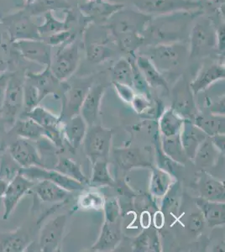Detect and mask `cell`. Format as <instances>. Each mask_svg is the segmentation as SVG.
Wrapping results in <instances>:
<instances>
[{
	"label": "cell",
	"mask_w": 225,
	"mask_h": 252,
	"mask_svg": "<svg viewBox=\"0 0 225 252\" xmlns=\"http://www.w3.org/2000/svg\"><path fill=\"white\" fill-rule=\"evenodd\" d=\"M76 38V34H73L70 30H65L63 32H58L56 34L49 35L46 37L42 38L41 40H44L46 43L48 44L49 46H59L65 45L71 40Z\"/></svg>",
	"instance_id": "51"
},
{
	"label": "cell",
	"mask_w": 225,
	"mask_h": 252,
	"mask_svg": "<svg viewBox=\"0 0 225 252\" xmlns=\"http://www.w3.org/2000/svg\"><path fill=\"white\" fill-rule=\"evenodd\" d=\"M88 126L80 115H75L63 122V133L73 152L83 144Z\"/></svg>",
	"instance_id": "26"
},
{
	"label": "cell",
	"mask_w": 225,
	"mask_h": 252,
	"mask_svg": "<svg viewBox=\"0 0 225 252\" xmlns=\"http://www.w3.org/2000/svg\"><path fill=\"white\" fill-rule=\"evenodd\" d=\"M8 69H9L8 63L5 60H3V58H0V75L8 72Z\"/></svg>",
	"instance_id": "60"
},
{
	"label": "cell",
	"mask_w": 225,
	"mask_h": 252,
	"mask_svg": "<svg viewBox=\"0 0 225 252\" xmlns=\"http://www.w3.org/2000/svg\"><path fill=\"white\" fill-rule=\"evenodd\" d=\"M8 152L22 168L31 166L46 167L33 141L20 137L9 146Z\"/></svg>",
	"instance_id": "16"
},
{
	"label": "cell",
	"mask_w": 225,
	"mask_h": 252,
	"mask_svg": "<svg viewBox=\"0 0 225 252\" xmlns=\"http://www.w3.org/2000/svg\"><path fill=\"white\" fill-rule=\"evenodd\" d=\"M112 77L113 82L123 83L133 88L131 64L128 58H120L115 63L112 70Z\"/></svg>",
	"instance_id": "43"
},
{
	"label": "cell",
	"mask_w": 225,
	"mask_h": 252,
	"mask_svg": "<svg viewBox=\"0 0 225 252\" xmlns=\"http://www.w3.org/2000/svg\"><path fill=\"white\" fill-rule=\"evenodd\" d=\"M220 154L222 153L214 146L211 138L208 136L205 141L200 145L193 160L196 166L201 169L209 168L216 164Z\"/></svg>",
	"instance_id": "33"
},
{
	"label": "cell",
	"mask_w": 225,
	"mask_h": 252,
	"mask_svg": "<svg viewBox=\"0 0 225 252\" xmlns=\"http://www.w3.org/2000/svg\"><path fill=\"white\" fill-rule=\"evenodd\" d=\"M182 190L178 182H175L161 200L160 211L162 213L164 217L169 215H177L181 204Z\"/></svg>",
	"instance_id": "39"
},
{
	"label": "cell",
	"mask_w": 225,
	"mask_h": 252,
	"mask_svg": "<svg viewBox=\"0 0 225 252\" xmlns=\"http://www.w3.org/2000/svg\"><path fill=\"white\" fill-rule=\"evenodd\" d=\"M3 133H2V129H0V146L2 145V142H3Z\"/></svg>",
	"instance_id": "63"
},
{
	"label": "cell",
	"mask_w": 225,
	"mask_h": 252,
	"mask_svg": "<svg viewBox=\"0 0 225 252\" xmlns=\"http://www.w3.org/2000/svg\"><path fill=\"white\" fill-rule=\"evenodd\" d=\"M173 104L172 109L184 120L193 121L197 115L194 102V94L190 88V83L185 77L177 80L172 90Z\"/></svg>",
	"instance_id": "14"
},
{
	"label": "cell",
	"mask_w": 225,
	"mask_h": 252,
	"mask_svg": "<svg viewBox=\"0 0 225 252\" xmlns=\"http://www.w3.org/2000/svg\"><path fill=\"white\" fill-rule=\"evenodd\" d=\"M104 90L105 88L102 84H93L83 100L80 115L85 121L88 127L94 126L97 121Z\"/></svg>",
	"instance_id": "20"
},
{
	"label": "cell",
	"mask_w": 225,
	"mask_h": 252,
	"mask_svg": "<svg viewBox=\"0 0 225 252\" xmlns=\"http://www.w3.org/2000/svg\"><path fill=\"white\" fill-rule=\"evenodd\" d=\"M225 78V64L223 63H207L201 67L196 78L190 83L194 95L208 89V87Z\"/></svg>",
	"instance_id": "19"
},
{
	"label": "cell",
	"mask_w": 225,
	"mask_h": 252,
	"mask_svg": "<svg viewBox=\"0 0 225 252\" xmlns=\"http://www.w3.org/2000/svg\"><path fill=\"white\" fill-rule=\"evenodd\" d=\"M188 44L189 59L205 58L215 53L220 55L217 49L215 26L208 15L202 14L194 20Z\"/></svg>",
	"instance_id": "2"
},
{
	"label": "cell",
	"mask_w": 225,
	"mask_h": 252,
	"mask_svg": "<svg viewBox=\"0 0 225 252\" xmlns=\"http://www.w3.org/2000/svg\"><path fill=\"white\" fill-rule=\"evenodd\" d=\"M21 173L33 181L49 180L59 185L69 192L82 191L84 185L79 182L71 179L65 175L62 174L56 170L49 169L47 167L41 166H31L28 168H23Z\"/></svg>",
	"instance_id": "18"
},
{
	"label": "cell",
	"mask_w": 225,
	"mask_h": 252,
	"mask_svg": "<svg viewBox=\"0 0 225 252\" xmlns=\"http://www.w3.org/2000/svg\"><path fill=\"white\" fill-rule=\"evenodd\" d=\"M111 141V130L97 125L88 127L83 143L86 156L92 164L99 159H108Z\"/></svg>",
	"instance_id": "6"
},
{
	"label": "cell",
	"mask_w": 225,
	"mask_h": 252,
	"mask_svg": "<svg viewBox=\"0 0 225 252\" xmlns=\"http://www.w3.org/2000/svg\"><path fill=\"white\" fill-rule=\"evenodd\" d=\"M112 83H113L115 90L117 91L118 94L122 98L123 100L126 103H131L133 98L136 94L134 92V89L132 87L123 84V83H116V82H112Z\"/></svg>",
	"instance_id": "55"
},
{
	"label": "cell",
	"mask_w": 225,
	"mask_h": 252,
	"mask_svg": "<svg viewBox=\"0 0 225 252\" xmlns=\"http://www.w3.org/2000/svg\"><path fill=\"white\" fill-rule=\"evenodd\" d=\"M151 19L150 15L125 6L112 15L106 22L105 26L112 37L120 34H142Z\"/></svg>",
	"instance_id": "4"
},
{
	"label": "cell",
	"mask_w": 225,
	"mask_h": 252,
	"mask_svg": "<svg viewBox=\"0 0 225 252\" xmlns=\"http://www.w3.org/2000/svg\"><path fill=\"white\" fill-rule=\"evenodd\" d=\"M122 239L121 220L116 222L104 221L97 242L90 248L91 252H112L116 249Z\"/></svg>",
	"instance_id": "22"
},
{
	"label": "cell",
	"mask_w": 225,
	"mask_h": 252,
	"mask_svg": "<svg viewBox=\"0 0 225 252\" xmlns=\"http://www.w3.org/2000/svg\"><path fill=\"white\" fill-rule=\"evenodd\" d=\"M30 243V236L22 228L0 234V252H26Z\"/></svg>",
	"instance_id": "29"
},
{
	"label": "cell",
	"mask_w": 225,
	"mask_h": 252,
	"mask_svg": "<svg viewBox=\"0 0 225 252\" xmlns=\"http://www.w3.org/2000/svg\"><path fill=\"white\" fill-rule=\"evenodd\" d=\"M156 151H157L158 167L161 168V169L164 170L165 172H169L170 174L175 177L176 172H177L179 167H183V165L177 163V162L174 161L172 159L165 155V153L163 152L161 147V145H159L158 143H157Z\"/></svg>",
	"instance_id": "49"
},
{
	"label": "cell",
	"mask_w": 225,
	"mask_h": 252,
	"mask_svg": "<svg viewBox=\"0 0 225 252\" xmlns=\"http://www.w3.org/2000/svg\"><path fill=\"white\" fill-rule=\"evenodd\" d=\"M34 0H24V2H25V4L26 5H29V4H31V3H33Z\"/></svg>",
	"instance_id": "62"
},
{
	"label": "cell",
	"mask_w": 225,
	"mask_h": 252,
	"mask_svg": "<svg viewBox=\"0 0 225 252\" xmlns=\"http://www.w3.org/2000/svg\"><path fill=\"white\" fill-rule=\"evenodd\" d=\"M135 63L150 88L168 90V84L163 77V74L157 70V67L145 55L137 54L135 57Z\"/></svg>",
	"instance_id": "30"
},
{
	"label": "cell",
	"mask_w": 225,
	"mask_h": 252,
	"mask_svg": "<svg viewBox=\"0 0 225 252\" xmlns=\"http://www.w3.org/2000/svg\"><path fill=\"white\" fill-rule=\"evenodd\" d=\"M40 99L38 89L25 78L24 82L23 115L32 111V109L39 105Z\"/></svg>",
	"instance_id": "46"
},
{
	"label": "cell",
	"mask_w": 225,
	"mask_h": 252,
	"mask_svg": "<svg viewBox=\"0 0 225 252\" xmlns=\"http://www.w3.org/2000/svg\"><path fill=\"white\" fill-rule=\"evenodd\" d=\"M134 252H161V243L157 229L147 227L133 241Z\"/></svg>",
	"instance_id": "37"
},
{
	"label": "cell",
	"mask_w": 225,
	"mask_h": 252,
	"mask_svg": "<svg viewBox=\"0 0 225 252\" xmlns=\"http://www.w3.org/2000/svg\"><path fill=\"white\" fill-rule=\"evenodd\" d=\"M154 199L150 194L137 195L134 199V205L135 209L140 212H147L150 207L152 206L154 203Z\"/></svg>",
	"instance_id": "56"
},
{
	"label": "cell",
	"mask_w": 225,
	"mask_h": 252,
	"mask_svg": "<svg viewBox=\"0 0 225 252\" xmlns=\"http://www.w3.org/2000/svg\"><path fill=\"white\" fill-rule=\"evenodd\" d=\"M204 218L200 211L192 213L188 217L187 220V229L193 235H198L202 232L204 226Z\"/></svg>",
	"instance_id": "53"
},
{
	"label": "cell",
	"mask_w": 225,
	"mask_h": 252,
	"mask_svg": "<svg viewBox=\"0 0 225 252\" xmlns=\"http://www.w3.org/2000/svg\"><path fill=\"white\" fill-rule=\"evenodd\" d=\"M13 43L18 52L26 60L38 63L45 67L51 65L52 47L41 39L17 40Z\"/></svg>",
	"instance_id": "17"
},
{
	"label": "cell",
	"mask_w": 225,
	"mask_h": 252,
	"mask_svg": "<svg viewBox=\"0 0 225 252\" xmlns=\"http://www.w3.org/2000/svg\"><path fill=\"white\" fill-rule=\"evenodd\" d=\"M145 51L142 55L150 59L161 74L177 70L189 57L188 44H159L154 46H143Z\"/></svg>",
	"instance_id": "3"
},
{
	"label": "cell",
	"mask_w": 225,
	"mask_h": 252,
	"mask_svg": "<svg viewBox=\"0 0 225 252\" xmlns=\"http://www.w3.org/2000/svg\"><path fill=\"white\" fill-rule=\"evenodd\" d=\"M93 84L92 78L77 79L72 84H68V89L64 95L63 112L60 115L63 122L75 115H80L83 100Z\"/></svg>",
	"instance_id": "10"
},
{
	"label": "cell",
	"mask_w": 225,
	"mask_h": 252,
	"mask_svg": "<svg viewBox=\"0 0 225 252\" xmlns=\"http://www.w3.org/2000/svg\"><path fill=\"white\" fill-rule=\"evenodd\" d=\"M67 216L58 215L46 223L40 231L39 246L43 252H55L60 251L61 244L66 228Z\"/></svg>",
	"instance_id": "15"
},
{
	"label": "cell",
	"mask_w": 225,
	"mask_h": 252,
	"mask_svg": "<svg viewBox=\"0 0 225 252\" xmlns=\"http://www.w3.org/2000/svg\"><path fill=\"white\" fill-rule=\"evenodd\" d=\"M135 9L151 17L172 12L200 9L197 0H127ZM201 10V9H200Z\"/></svg>",
	"instance_id": "7"
},
{
	"label": "cell",
	"mask_w": 225,
	"mask_h": 252,
	"mask_svg": "<svg viewBox=\"0 0 225 252\" xmlns=\"http://www.w3.org/2000/svg\"><path fill=\"white\" fill-rule=\"evenodd\" d=\"M85 1H88V0H84V1H83V2H85Z\"/></svg>",
	"instance_id": "64"
},
{
	"label": "cell",
	"mask_w": 225,
	"mask_h": 252,
	"mask_svg": "<svg viewBox=\"0 0 225 252\" xmlns=\"http://www.w3.org/2000/svg\"><path fill=\"white\" fill-rule=\"evenodd\" d=\"M10 74H11V72H7L0 75V113H1V109L3 106V98H4L6 89H7Z\"/></svg>",
	"instance_id": "57"
},
{
	"label": "cell",
	"mask_w": 225,
	"mask_h": 252,
	"mask_svg": "<svg viewBox=\"0 0 225 252\" xmlns=\"http://www.w3.org/2000/svg\"><path fill=\"white\" fill-rule=\"evenodd\" d=\"M210 138H211L213 143H214V146H216L218 150H219L222 154L223 153L225 154V134L214 135V136H212V137Z\"/></svg>",
	"instance_id": "58"
},
{
	"label": "cell",
	"mask_w": 225,
	"mask_h": 252,
	"mask_svg": "<svg viewBox=\"0 0 225 252\" xmlns=\"http://www.w3.org/2000/svg\"><path fill=\"white\" fill-rule=\"evenodd\" d=\"M24 117H27L41 126L44 130L57 129L62 126L63 121L61 116H57L52 112L41 106L35 107L32 111L24 115Z\"/></svg>",
	"instance_id": "38"
},
{
	"label": "cell",
	"mask_w": 225,
	"mask_h": 252,
	"mask_svg": "<svg viewBox=\"0 0 225 252\" xmlns=\"http://www.w3.org/2000/svg\"><path fill=\"white\" fill-rule=\"evenodd\" d=\"M150 180V195L156 200H160L168 192L171 185L176 182V178L169 172L157 167H151Z\"/></svg>",
	"instance_id": "28"
},
{
	"label": "cell",
	"mask_w": 225,
	"mask_h": 252,
	"mask_svg": "<svg viewBox=\"0 0 225 252\" xmlns=\"http://www.w3.org/2000/svg\"><path fill=\"white\" fill-rule=\"evenodd\" d=\"M104 197L102 193L95 191L87 192L81 196L78 205L83 209L102 210L104 204Z\"/></svg>",
	"instance_id": "48"
},
{
	"label": "cell",
	"mask_w": 225,
	"mask_h": 252,
	"mask_svg": "<svg viewBox=\"0 0 225 252\" xmlns=\"http://www.w3.org/2000/svg\"><path fill=\"white\" fill-rule=\"evenodd\" d=\"M196 205L203 216L204 220L208 223V226L213 228L225 224V202L209 201L199 197L196 199Z\"/></svg>",
	"instance_id": "27"
},
{
	"label": "cell",
	"mask_w": 225,
	"mask_h": 252,
	"mask_svg": "<svg viewBox=\"0 0 225 252\" xmlns=\"http://www.w3.org/2000/svg\"><path fill=\"white\" fill-rule=\"evenodd\" d=\"M113 155L118 166L125 171L137 167H152L151 161L140 148L128 147L115 149Z\"/></svg>",
	"instance_id": "23"
},
{
	"label": "cell",
	"mask_w": 225,
	"mask_h": 252,
	"mask_svg": "<svg viewBox=\"0 0 225 252\" xmlns=\"http://www.w3.org/2000/svg\"><path fill=\"white\" fill-rule=\"evenodd\" d=\"M200 9L207 15H214L218 12L225 13V0H197Z\"/></svg>",
	"instance_id": "52"
},
{
	"label": "cell",
	"mask_w": 225,
	"mask_h": 252,
	"mask_svg": "<svg viewBox=\"0 0 225 252\" xmlns=\"http://www.w3.org/2000/svg\"><path fill=\"white\" fill-rule=\"evenodd\" d=\"M207 137L208 135L193 121L187 120L184 121L180 131V138L188 159L193 160L198 147Z\"/></svg>",
	"instance_id": "21"
},
{
	"label": "cell",
	"mask_w": 225,
	"mask_h": 252,
	"mask_svg": "<svg viewBox=\"0 0 225 252\" xmlns=\"http://www.w3.org/2000/svg\"><path fill=\"white\" fill-rule=\"evenodd\" d=\"M109 40L94 39L85 41L86 58L89 63L99 64L110 59L115 54V51L108 45Z\"/></svg>",
	"instance_id": "31"
},
{
	"label": "cell",
	"mask_w": 225,
	"mask_h": 252,
	"mask_svg": "<svg viewBox=\"0 0 225 252\" xmlns=\"http://www.w3.org/2000/svg\"><path fill=\"white\" fill-rule=\"evenodd\" d=\"M10 131L16 134L19 137L33 141H38L45 134V130L41 126L27 117L22 120L17 119L13 124Z\"/></svg>",
	"instance_id": "36"
},
{
	"label": "cell",
	"mask_w": 225,
	"mask_h": 252,
	"mask_svg": "<svg viewBox=\"0 0 225 252\" xmlns=\"http://www.w3.org/2000/svg\"><path fill=\"white\" fill-rule=\"evenodd\" d=\"M24 82L25 77L22 78L20 75L11 72L0 113L5 122L11 126L23 109Z\"/></svg>",
	"instance_id": "8"
},
{
	"label": "cell",
	"mask_w": 225,
	"mask_h": 252,
	"mask_svg": "<svg viewBox=\"0 0 225 252\" xmlns=\"http://www.w3.org/2000/svg\"><path fill=\"white\" fill-rule=\"evenodd\" d=\"M54 170L71 179L79 182L83 185L89 184V179L83 173L79 164L75 162L74 160L70 158H59L55 166Z\"/></svg>",
	"instance_id": "42"
},
{
	"label": "cell",
	"mask_w": 225,
	"mask_h": 252,
	"mask_svg": "<svg viewBox=\"0 0 225 252\" xmlns=\"http://www.w3.org/2000/svg\"><path fill=\"white\" fill-rule=\"evenodd\" d=\"M25 78L38 89L41 101L49 94L64 97L68 89L66 81L58 80L52 73L50 66H46L42 72H26Z\"/></svg>",
	"instance_id": "12"
},
{
	"label": "cell",
	"mask_w": 225,
	"mask_h": 252,
	"mask_svg": "<svg viewBox=\"0 0 225 252\" xmlns=\"http://www.w3.org/2000/svg\"><path fill=\"white\" fill-rule=\"evenodd\" d=\"M161 147L165 155L177 163L183 165L188 160L181 142L180 133L170 137H162Z\"/></svg>",
	"instance_id": "41"
},
{
	"label": "cell",
	"mask_w": 225,
	"mask_h": 252,
	"mask_svg": "<svg viewBox=\"0 0 225 252\" xmlns=\"http://www.w3.org/2000/svg\"><path fill=\"white\" fill-rule=\"evenodd\" d=\"M130 62L133 74V89H135L139 94L145 95L146 97L151 98V91L150 86L144 78L142 73L138 68L135 63V58H128Z\"/></svg>",
	"instance_id": "47"
},
{
	"label": "cell",
	"mask_w": 225,
	"mask_h": 252,
	"mask_svg": "<svg viewBox=\"0 0 225 252\" xmlns=\"http://www.w3.org/2000/svg\"><path fill=\"white\" fill-rule=\"evenodd\" d=\"M22 167L15 161L9 152H3L0 154V178L9 183L22 171Z\"/></svg>",
	"instance_id": "44"
},
{
	"label": "cell",
	"mask_w": 225,
	"mask_h": 252,
	"mask_svg": "<svg viewBox=\"0 0 225 252\" xmlns=\"http://www.w3.org/2000/svg\"><path fill=\"white\" fill-rule=\"evenodd\" d=\"M125 7L123 3L109 0H88L78 5L79 11L86 20L94 25L106 24L114 13Z\"/></svg>",
	"instance_id": "13"
},
{
	"label": "cell",
	"mask_w": 225,
	"mask_h": 252,
	"mask_svg": "<svg viewBox=\"0 0 225 252\" xmlns=\"http://www.w3.org/2000/svg\"><path fill=\"white\" fill-rule=\"evenodd\" d=\"M71 6L67 0H34L25 7V12L32 17L45 15L47 12L67 10Z\"/></svg>",
	"instance_id": "35"
},
{
	"label": "cell",
	"mask_w": 225,
	"mask_h": 252,
	"mask_svg": "<svg viewBox=\"0 0 225 252\" xmlns=\"http://www.w3.org/2000/svg\"><path fill=\"white\" fill-rule=\"evenodd\" d=\"M103 210L104 212V221L106 222L113 223V222L120 220L121 210H120V203L117 198L114 197L105 198Z\"/></svg>",
	"instance_id": "50"
},
{
	"label": "cell",
	"mask_w": 225,
	"mask_h": 252,
	"mask_svg": "<svg viewBox=\"0 0 225 252\" xmlns=\"http://www.w3.org/2000/svg\"><path fill=\"white\" fill-rule=\"evenodd\" d=\"M130 103L134 110L139 115H144L152 106L151 98L146 97L145 95L139 94H135Z\"/></svg>",
	"instance_id": "54"
},
{
	"label": "cell",
	"mask_w": 225,
	"mask_h": 252,
	"mask_svg": "<svg viewBox=\"0 0 225 252\" xmlns=\"http://www.w3.org/2000/svg\"><path fill=\"white\" fill-rule=\"evenodd\" d=\"M31 192H34L44 203H59L66 201L70 192L49 180L35 181Z\"/></svg>",
	"instance_id": "24"
},
{
	"label": "cell",
	"mask_w": 225,
	"mask_h": 252,
	"mask_svg": "<svg viewBox=\"0 0 225 252\" xmlns=\"http://www.w3.org/2000/svg\"><path fill=\"white\" fill-rule=\"evenodd\" d=\"M35 181L26 178L21 172L9 182L3 198V220H9L20 200L32 191Z\"/></svg>",
	"instance_id": "11"
},
{
	"label": "cell",
	"mask_w": 225,
	"mask_h": 252,
	"mask_svg": "<svg viewBox=\"0 0 225 252\" xmlns=\"http://www.w3.org/2000/svg\"><path fill=\"white\" fill-rule=\"evenodd\" d=\"M193 122L209 137L225 134V115L197 114Z\"/></svg>",
	"instance_id": "34"
},
{
	"label": "cell",
	"mask_w": 225,
	"mask_h": 252,
	"mask_svg": "<svg viewBox=\"0 0 225 252\" xmlns=\"http://www.w3.org/2000/svg\"><path fill=\"white\" fill-rule=\"evenodd\" d=\"M203 14L197 10H182L151 17L142 33L144 46L159 44L188 43L194 20Z\"/></svg>",
	"instance_id": "1"
},
{
	"label": "cell",
	"mask_w": 225,
	"mask_h": 252,
	"mask_svg": "<svg viewBox=\"0 0 225 252\" xmlns=\"http://www.w3.org/2000/svg\"><path fill=\"white\" fill-rule=\"evenodd\" d=\"M25 10L8 15L3 23L8 30L12 42L22 40H40L38 26Z\"/></svg>",
	"instance_id": "9"
},
{
	"label": "cell",
	"mask_w": 225,
	"mask_h": 252,
	"mask_svg": "<svg viewBox=\"0 0 225 252\" xmlns=\"http://www.w3.org/2000/svg\"><path fill=\"white\" fill-rule=\"evenodd\" d=\"M8 184H9V183H7L6 181L3 180V179L0 178V198H1V199L3 198V194H4V192H5L6 189H7V187H8Z\"/></svg>",
	"instance_id": "61"
},
{
	"label": "cell",
	"mask_w": 225,
	"mask_h": 252,
	"mask_svg": "<svg viewBox=\"0 0 225 252\" xmlns=\"http://www.w3.org/2000/svg\"><path fill=\"white\" fill-rule=\"evenodd\" d=\"M164 215L161 211L156 213L154 217V224L156 228H161L164 224Z\"/></svg>",
	"instance_id": "59"
},
{
	"label": "cell",
	"mask_w": 225,
	"mask_h": 252,
	"mask_svg": "<svg viewBox=\"0 0 225 252\" xmlns=\"http://www.w3.org/2000/svg\"><path fill=\"white\" fill-rule=\"evenodd\" d=\"M197 186L201 198L215 202H225V184L211 175L202 172L197 181Z\"/></svg>",
	"instance_id": "25"
},
{
	"label": "cell",
	"mask_w": 225,
	"mask_h": 252,
	"mask_svg": "<svg viewBox=\"0 0 225 252\" xmlns=\"http://www.w3.org/2000/svg\"><path fill=\"white\" fill-rule=\"evenodd\" d=\"M184 120L172 108L163 112L158 121V129L162 137H170L179 134Z\"/></svg>",
	"instance_id": "32"
},
{
	"label": "cell",
	"mask_w": 225,
	"mask_h": 252,
	"mask_svg": "<svg viewBox=\"0 0 225 252\" xmlns=\"http://www.w3.org/2000/svg\"><path fill=\"white\" fill-rule=\"evenodd\" d=\"M93 165L91 179L89 185L91 186H115V182L112 178L108 169V159H99Z\"/></svg>",
	"instance_id": "40"
},
{
	"label": "cell",
	"mask_w": 225,
	"mask_h": 252,
	"mask_svg": "<svg viewBox=\"0 0 225 252\" xmlns=\"http://www.w3.org/2000/svg\"><path fill=\"white\" fill-rule=\"evenodd\" d=\"M43 15L44 22L40 26H38V32L41 39L66 30L65 20L62 21L57 19L53 15V12H47Z\"/></svg>",
	"instance_id": "45"
},
{
	"label": "cell",
	"mask_w": 225,
	"mask_h": 252,
	"mask_svg": "<svg viewBox=\"0 0 225 252\" xmlns=\"http://www.w3.org/2000/svg\"><path fill=\"white\" fill-rule=\"evenodd\" d=\"M80 40L74 38L63 45L52 55L50 68L58 80H68L77 71L80 63Z\"/></svg>",
	"instance_id": "5"
}]
</instances>
